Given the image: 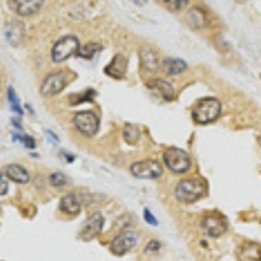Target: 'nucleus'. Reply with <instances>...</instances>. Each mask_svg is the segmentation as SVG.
I'll list each match as a JSON object with an SVG mask.
<instances>
[{"mask_svg": "<svg viewBox=\"0 0 261 261\" xmlns=\"http://www.w3.org/2000/svg\"><path fill=\"white\" fill-rule=\"evenodd\" d=\"M125 71H127V59L120 54L115 55L105 69L106 74L111 76L115 80H120V79L124 77Z\"/></svg>", "mask_w": 261, "mask_h": 261, "instance_id": "ddd939ff", "label": "nucleus"}, {"mask_svg": "<svg viewBox=\"0 0 261 261\" xmlns=\"http://www.w3.org/2000/svg\"><path fill=\"white\" fill-rule=\"evenodd\" d=\"M260 145H261V137H260Z\"/></svg>", "mask_w": 261, "mask_h": 261, "instance_id": "7c9ffc66", "label": "nucleus"}, {"mask_svg": "<svg viewBox=\"0 0 261 261\" xmlns=\"http://www.w3.org/2000/svg\"><path fill=\"white\" fill-rule=\"evenodd\" d=\"M140 137V130L136 125H127L124 128V139L128 144H135Z\"/></svg>", "mask_w": 261, "mask_h": 261, "instance_id": "412c9836", "label": "nucleus"}, {"mask_svg": "<svg viewBox=\"0 0 261 261\" xmlns=\"http://www.w3.org/2000/svg\"><path fill=\"white\" fill-rule=\"evenodd\" d=\"M45 0H8V7L13 13L22 17H29L37 13Z\"/></svg>", "mask_w": 261, "mask_h": 261, "instance_id": "1a4fd4ad", "label": "nucleus"}, {"mask_svg": "<svg viewBox=\"0 0 261 261\" xmlns=\"http://www.w3.org/2000/svg\"><path fill=\"white\" fill-rule=\"evenodd\" d=\"M144 217H145L146 222L150 223V225H153V226H157L158 225V221L155 220L154 216H153V214H151L150 212L148 211V209H145V211H144Z\"/></svg>", "mask_w": 261, "mask_h": 261, "instance_id": "a878e982", "label": "nucleus"}, {"mask_svg": "<svg viewBox=\"0 0 261 261\" xmlns=\"http://www.w3.org/2000/svg\"><path fill=\"white\" fill-rule=\"evenodd\" d=\"M7 190H8V183H7V180L4 179V175H2V195H6Z\"/></svg>", "mask_w": 261, "mask_h": 261, "instance_id": "bb28decb", "label": "nucleus"}, {"mask_svg": "<svg viewBox=\"0 0 261 261\" xmlns=\"http://www.w3.org/2000/svg\"><path fill=\"white\" fill-rule=\"evenodd\" d=\"M48 180H50V183L53 184L54 187H63V186L68 183V179H67V176L63 172H54V174L50 175Z\"/></svg>", "mask_w": 261, "mask_h": 261, "instance_id": "5701e85b", "label": "nucleus"}, {"mask_svg": "<svg viewBox=\"0 0 261 261\" xmlns=\"http://www.w3.org/2000/svg\"><path fill=\"white\" fill-rule=\"evenodd\" d=\"M73 124L76 129L84 136L92 137L97 134L98 128H99V119L92 111H83V113L74 115Z\"/></svg>", "mask_w": 261, "mask_h": 261, "instance_id": "39448f33", "label": "nucleus"}, {"mask_svg": "<svg viewBox=\"0 0 261 261\" xmlns=\"http://www.w3.org/2000/svg\"><path fill=\"white\" fill-rule=\"evenodd\" d=\"M150 90H155L157 93H160L161 97L166 101H171L174 98V89H172L171 84H169L167 81L160 80V79H153V80L148 81L146 84Z\"/></svg>", "mask_w": 261, "mask_h": 261, "instance_id": "dca6fc26", "label": "nucleus"}, {"mask_svg": "<svg viewBox=\"0 0 261 261\" xmlns=\"http://www.w3.org/2000/svg\"><path fill=\"white\" fill-rule=\"evenodd\" d=\"M59 208L63 213L69 214V216H76L81 211L80 200L74 193H68L64 197H62L59 202Z\"/></svg>", "mask_w": 261, "mask_h": 261, "instance_id": "4468645a", "label": "nucleus"}, {"mask_svg": "<svg viewBox=\"0 0 261 261\" xmlns=\"http://www.w3.org/2000/svg\"><path fill=\"white\" fill-rule=\"evenodd\" d=\"M99 50H101V46L98 45V43L90 42V43H86V45L81 46V47L79 48L77 55L80 58H83V59H92Z\"/></svg>", "mask_w": 261, "mask_h": 261, "instance_id": "6ab92c4d", "label": "nucleus"}, {"mask_svg": "<svg viewBox=\"0 0 261 261\" xmlns=\"http://www.w3.org/2000/svg\"><path fill=\"white\" fill-rule=\"evenodd\" d=\"M221 115V103L216 98H202L195 105L192 118L199 124H209Z\"/></svg>", "mask_w": 261, "mask_h": 261, "instance_id": "f03ea898", "label": "nucleus"}, {"mask_svg": "<svg viewBox=\"0 0 261 261\" xmlns=\"http://www.w3.org/2000/svg\"><path fill=\"white\" fill-rule=\"evenodd\" d=\"M132 175L139 179H157L162 175V166L154 160H146L135 162L130 166Z\"/></svg>", "mask_w": 261, "mask_h": 261, "instance_id": "423d86ee", "label": "nucleus"}, {"mask_svg": "<svg viewBox=\"0 0 261 261\" xmlns=\"http://www.w3.org/2000/svg\"><path fill=\"white\" fill-rule=\"evenodd\" d=\"M158 249H161V243L157 241H150L148 243V246H146L145 251L146 252H155V251H158Z\"/></svg>", "mask_w": 261, "mask_h": 261, "instance_id": "393cba45", "label": "nucleus"}, {"mask_svg": "<svg viewBox=\"0 0 261 261\" xmlns=\"http://www.w3.org/2000/svg\"><path fill=\"white\" fill-rule=\"evenodd\" d=\"M239 261H261V246L256 243L244 244L238 251Z\"/></svg>", "mask_w": 261, "mask_h": 261, "instance_id": "2eb2a0df", "label": "nucleus"}, {"mask_svg": "<svg viewBox=\"0 0 261 261\" xmlns=\"http://www.w3.org/2000/svg\"><path fill=\"white\" fill-rule=\"evenodd\" d=\"M68 83L67 74L63 72H55V73L48 74L45 81L41 85V93L45 97H51L64 89V86Z\"/></svg>", "mask_w": 261, "mask_h": 261, "instance_id": "0eeeda50", "label": "nucleus"}, {"mask_svg": "<svg viewBox=\"0 0 261 261\" xmlns=\"http://www.w3.org/2000/svg\"><path fill=\"white\" fill-rule=\"evenodd\" d=\"M202 231L211 238H218L223 235L227 230L226 221L218 214H208L204 217L201 223Z\"/></svg>", "mask_w": 261, "mask_h": 261, "instance_id": "9d476101", "label": "nucleus"}, {"mask_svg": "<svg viewBox=\"0 0 261 261\" xmlns=\"http://www.w3.org/2000/svg\"><path fill=\"white\" fill-rule=\"evenodd\" d=\"M162 69L166 74H179L183 71L187 69V64L181 59H176V58H166L162 63Z\"/></svg>", "mask_w": 261, "mask_h": 261, "instance_id": "a211bd4d", "label": "nucleus"}, {"mask_svg": "<svg viewBox=\"0 0 261 261\" xmlns=\"http://www.w3.org/2000/svg\"><path fill=\"white\" fill-rule=\"evenodd\" d=\"M102 226H103V217L101 213H94L84 225L80 232V238L86 242L92 241L101 232Z\"/></svg>", "mask_w": 261, "mask_h": 261, "instance_id": "9b49d317", "label": "nucleus"}, {"mask_svg": "<svg viewBox=\"0 0 261 261\" xmlns=\"http://www.w3.org/2000/svg\"><path fill=\"white\" fill-rule=\"evenodd\" d=\"M80 48V42L74 36H64L54 45L51 50V58L55 63H62L71 58L73 54H77Z\"/></svg>", "mask_w": 261, "mask_h": 261, "instance_id": "20e7f679", "label": "nucleus"}, {"mask_svg": "<svg viewBox=\"0 0 261 261\" xmlns=\"http://www.w3.org/2000/svg\"><path fill=\"white\" fill-rule=\"evenodd\" d=\"M137 243V235L134 231H123L111 242L110 251L116 256H123Z\"/></svg>", "mask_w": 261, "mask_h": 261, "instance_id": "6e6552de", "label": "nucleus"}, {"mask_svg": "<svg viewBox=\"0 0 261 261\" xmlns=\"http://www.w3.org/2000/svg\"><path fill=\"white\" fill-rule=\"evenodd\" d=\"M24 144L25 146H28V148H34V143H33V139H30V137H24Z\"/></svg>", "mask_w": 261, "mask_h": 261, "instance_id": "cd10ccee", "label": "nucleus"}, {"mask_svg": "<svg viewBox=\"0 0 261 261\" xmlns=\"http://www.w3.org/2000/svg\"><path fill=\"white\" fill-rule=\"evenodd\" d=\"M136 6H144V4H146V0H132Z\"/></svg>", "mask_w": 261, "mask_h": 261, "instance_id": "c85d7f7f", "label": "nucleus"}, {"mask_svg": "<svg viewBox=\"0 0 261 261\" xmlns=\"http://www.w3.org/2000/svg\"><path fill=\"white\" fill-rule=\"evenodd\" d=\"M205 181L199 178H190L179 181L175 188V197L183 204H192L205 195Z\"/></svg>", "mask_w": 261, "mask_h": 261, "instance_id": "f257e3e1", "label": "nucleus"}, {"mask_svg": "<svg viewBox=\"0 0 261 261\" xmlns=\"http://www.w3.org/2000/svg\"><path fill=\"white\" fill-rule=\"evenodd\" d=\"M6 175L16 183L25 184L29 181V174H28L27 170L20 165H16V163L8 165L6 167Z\"/></svg>", "mask_w": 261, "mask_h": 261, "instance_id": "f3484780", "label": "nucleus"}, {"mask_svg": "<svg viewBox=\"0 0 261 261\" xmlns=\"http://www.w3.org/2000/svg\"><path fill=\"white\" fill-rule=\"evenodd\" d=\"M163 162L174 174H184L191 167L190 155L181 149L170 148L163 153Z\"/></svg>", "mask_w": 261, "mask_h": 261, "instance_id": "7ed1b4c3", "label": "nucleus"}, {"mask_svg": "<svg viewBox=\"0 0 261 261\" xmlns=\"http://www.w3.org/2000/svg\"><path fill=\"white\" fill-rule=\"evenodd\" d=\"M238 3H244V2H247V0H237Z\"/></svg>", "mask_w": 261, "mask_h": 261, "instance_id": "c756f323", "label": "nucleus"}, {"mask_svg": "<svg viewBox=\"0 0 261 261\" xmlns=\"http://www.w3.org/2000/svg\"><path fill=\"white\" fill-rule=\"evenodd\" d=\"M188 0H160V3L169 8L170 11H180Z\"/></svg>", "mask_w": 261, "mask_h": 261, "instance_id": "4be33fe9", "label": "nucleus"}, {"mask_svg": "<svg viewBox=\"0 0 261 261\" xmlns=\"http://www.w3.org/2000/svg\"><path fill=\"white\" fill-rule=\"evenodd\" d=\"M187 21L192 28H201L204 25V13L199 8L191 9L187 16Z\"/></svg>", "mask_w": 261, "mask_h": 261, "instance_id": "aec40b11", "label": "nucleus"}, {"mask_svg": "<svg viewBox=\"0 0 261 261\" xmlns=\"http://www.w3.org/2000/svg\"><path fill=\"white\" fill-rule=\"evenodd\" d=\"M8 102L9 105L12 106L13 111H17V113H22L21 111V107H20V103H18V99H17V95L15 94V92H13L12 88H9L8 90Z\"/></svg>", "mask_w": 261, "mask_h": 261, "instance_id": "b1692460", "label": "nucleus"}, {"mask_svg": "<svg viewBox=\"0 0 261 261\" xmlns=\"http://www.w3.org/2000/svg\"><path fill=\"white\" fill-rule=\"evenodd\" d=\"M140 55V63H141V67L145 72L149 73H154L155 71L160 67V62H158L157 54L154 53V50H151L149 46H143L139 51Z\"/></svg>", "mask_w": 261, "mask_h": 261, "instance_id": "f8f14e48", "label": "nucleus"}]
</instances>
